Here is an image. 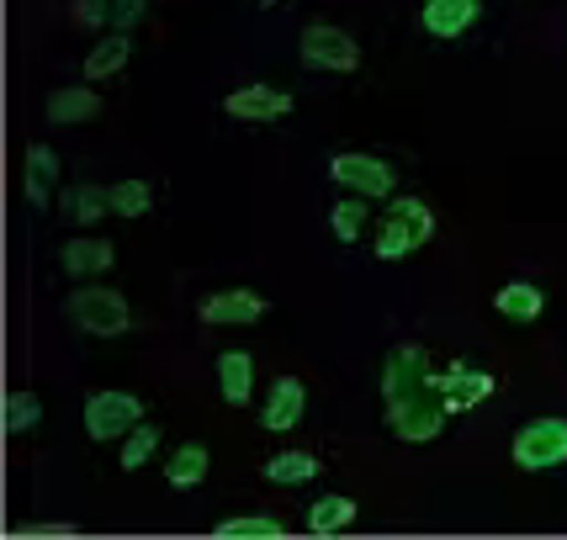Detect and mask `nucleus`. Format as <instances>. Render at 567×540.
Masks as SVG:
<instances>
[{"mask_svg":"<svg viewBox=\"0 0 567 540\" xmlns=\"http://www.w3.org/2000/svg\"><path fill=\"white\" fill-rule=\"evenodd\" d=\"M435 239V212L420 197H388L382 233H377V260H403Z\"/></svg>","mask_w":567,"mask_h":540,"instance_id":"f257e3e1","label":"nucleus"},{"mask_svg":"<svg viewBox=\"0 0 567 540\" xmlns=\"http://www.w3.org/2000/svg\"><path fill=\"white\" fill-rule=\"evenodd\" d=\"M445 418H451V403H445V393L435 387V371H430L424 387H414V393H403L388 403V424H393L398 440H409V445L435 440L445 429Z\"/></svg>","mask_w":567,"mask_h":540,"instance_id":"f03ea898","label":"nucleus"},{"mask_svg":"<svg viewBox=\"0 0 567 540\" xmlns=\"http://www.w3.org/2000/svg\"><path fill=\"white\" fill-rule=\"evenodd\" d=\"M64 313H70L74 329H85V334H96V340L127 334V323H133V308H127V297L112 292V287H80V292L64 302Z\"/></svg>","mask_w":567,"mask_h":540,"instance_id":"7ed1b4c3","label":"nucleus"},{"mask_svg":"<svg viewBox=\"0 0 567 540\" xmlns=\"http://www.w3.org/2000/svg\"><path fill=\"white\" fill-rule=\"evenodd\" d=\"M329 175H334V186H346V191H355V197H367V201L398 197V170L382 159V154L346 148V154H334V159H329Z\"/></svg>","mask_w":567,"mask_h":540,"instance_id":"20e7f679","label":"nucleus"},{"mask_svg":"<svg viewBox=\"0 0 567 540\" xmlns=\"http://www.w3.org/2000/svg\"><path fill=\"white\" fill-rule=\"evenodd\" d=\"M302 64L308 70H329V74H350L361 64V43L350 38L346 27H329V22H308L302 27Z\"/></svg>","mask_w":567,"mask_h":540,"instance_id":"39448f33","label":"nucleus"},{"mask_svg":"<svg viewBox=\"0 0 567 540\" xmlns=\"http://www.w3.org/2000/svg\"><path fill=\"white\" fill-rule=\"evenodd\" d=\"M567 461V418H530L515 435V467L546 471Z\"/></svg>","mask_w":567,"mask_h":540,"instance_id":"423d86ee","label":"nucleus"},{"mask_svg":"<svg viewBox=\"0 0 567 540\" xmlns=\"http://www.w3.org/2000/svg\"><path fill=\"white\" fill-rule=\"evenodd\" d=\"M271 313V297L249 292V287H234V292H213L197 302V319L207 329H239V323H255Z\"/></svg>","mask_w":567,"mask_h":540,"instance_id":"0eeeda50","label":"nucleus"},{"mask_svg":"<svg viewBox=\"0 0 567 540\" xmlns=\"http://www.w3.org/2000/svg\"><path fill=\"white\" fill-rule=\"evenodd\" d=\"M138 418H144V403L133 393H91V403H85V429H91V440H123Z\"/></svg>","mask_w":567,"mask_h":540,"instance_id":"6e6552de","label":"nucleus"},{"mask_svg":"<svg viewBox=\"0 0 567 540\" xmlns=\"http://www.w3.org/2000/svg\"><path fill=\"white\" fill-rule=\"evenodd\" d=\"M430 355H424V344H393L388 350V361H382V403H393V397L414 393L430 382Z\"/></svg>","mask_w":567,"mask_h":540,"instance_id":"1a4fd4ad","label":"nucleus"},{"mask_svg":"<svg viewBox=\"0 0 567 540\" xmlns=\"http://www.w3.org/2000/svg\"><path fill=\"white\" fill-rule=\"evenodd\" d=\"M223 106H228V117H239V123H276V117L292 112V96L276 91V85H239Z\"/></svg>","mask_w":567,"mask_h":540,"instance_id":"9d476101","label":"nucleus"},{"mask_svg":"<svg viewBox=\"0 0 567 540\" xmlns=\"http://www.w3.org/2000/svg\"><path fill=\"white\" fill-rule=\"evenodd\" d=\"M302 414H308V387L297 376H276L266 403H260V424L266 429H297Z\"/></svg>","mask_w":567,"mask_h":540,"instance_id":"9b49d317","label":"nucleus"},{"mask_svg":"<svg viewBox=\"0 0 567 540\" xmlns=\"http://www.w3.org/2000/svg\"><path fill=\"white\" fill-rule=\"evenodd\" d=\"M435 387L445 393L451 414H462V408H477V403H488V397H494V376H488V371L451 366V371H435Z\"/></svg>","mask_w":567,"mask_h":540,"instance_id":"f8f14e48","label":"nucleus"},{"mask_svg":"<svg viewBox=\"0 0 567 540\" xmlns=\"http://www.w3.org/2000/svg\"><path fill=\"white\" fill-rule=\"evenodd\" d=\"M477 17H483V0H424V32L441 43L462 38Z\"/></svg>","mask_w":567,"mask_h":540,"instance_id":"ddd939ff","label":"nucleus"},{"mask_svg":"<svg viewBox=\"0 0 567 540\" xmlns=\"http://www.w3.org/2000/svg\"><path fill=\"white\" fill-rule=\"evenodd\" d=\"M112 260H117L112 239H70V245L59 249V266L70 270L74 281H85V276H101V270H112Z\"/></svg>","mask_w":567,"mask_h":540,"instance_id":"4468645a","label":"nucleus"},{"mask_svg":"<svg viewBox=\"0 0 567 540\" xmlns=\"http://www.w3.org/2000/svg\"><path fill=\"white\" fill-rule=\"evenodd\" d=\"M218 387H223V403H234V408H245L255 397V361L245 350H223L218 355Z\"/></svg>","mask_w":567,"mask_h":540,"instance_id":"2eb2a0df","label":"nucleus"},{"mask_svg":"<svg viewBox=\"0 0 567 540\" xmlns=\"http://www.w3.org/2000/svg\"><path fill=\"white\" fill-rule=\"evenodd\" d=\"M101 112V96L91 85H64V91H53L49 96V123L53 127H70V123H91Z\"/></svg>","mask_w":567,"mask_h":540,"instance_id":"dca6fc26","label":"nucleus"},{"mask_svg":"<svg viewBox=\"0 0 567 540\" xmlns=\"http://www.w3.org/2000/svg\"><path fill=\"white\" fill-rule=\"evenodd\" d=\"M53 180H59V154L49 144H32L27 148V201L32 207H49Z\"/></svg>","mask_w":567,"mask_h":540,"instance_id":"f3484780","label":"nucleus"},{"mask_svg":"<svg viewBox=\"0 0 567 540\" xmlns=\"http://www.w3.org/2000/svg\"><path fill=\"white\" fill-rule=\"evenodd\" d=\"M494 308L515 323H536L542 319V308H546V297H542V287H530V281H509V287H498Z\"/></svg>","mask_w":567,"mask_h":540,"instance_id":"a211bd4d","label":"nucleus"},{"mask_svg":"<svg viewBox=\"0 0 567 540\" xmlns=\"http://www.w3.org/2000/svg\"><path fill=\"white\" fill-rule=\"evenodd\" d=\"M350 525H355V498H346V492H329V498H319L308 509V530L313 536H340Z\"/></svg>","mask_w":567,"mask_h":540,"instance_id":"6ab92c4d","label":"nucleus"},{"mask_svg":"<svg viewBox=\"0 0 567 540\" xmlns=\"http://www.w3.org/2000/svg\"><path fill=\"white\" fill-rule=\"evenodd\" d=\"M127 53H133L127 32H112L106 43H96V49L85 53V85H96V80H106V74H117L127 64Z\"/></svg>","mask_w":567,"mask_h":540,"instance_id":"aec40b11","label":"nucleus"},{"mask_svg":"<svg viewBox=\"0 0 567 540\" xmlns=\"http://www.w3.org/2000/svg\"><path fill=\"white\" fill-rule=\"evenodd\" d=\"M207 467H213V456H207V445H181L171 456V467H165V477H171V488L192 492L207 477Z\"/></svg>","mask_w":567,"mask_h":540,"instance_id":"412c9836","label":"nucleus"},{"mask_svg":"<svg viewBox=\"0 0 567 540\" xmlns=\"http://www.w3.org/2000/svg\"><path fill=\"white\" fill-rule=\"evenodd\" d=\"M266 477L281 482V488H292V482H313V477H319V456H308V450H276L271 461H266Z\"/></svg>","mask_w":567,"mask_h":540,"instance_id":"4be33fe9","label":"nucleus"},{"mask_svg":"<svg viewBox=\"0 0 567 540\" xmlns=\"http://www.w3.org/2000/svg\"><path fill=\"white\" fill-rule=\"evenodd\" d=\"M329 228H334V239H340V245H355V239L367 233V197H355V191H350L346 201H334Z\"/></svg>","mask_w":567,"mask_h":540,"instance_id":"5701e85b","label":"nucleus"},{"mask_svg":"<svg viewBox=\"0 0 567 540\" xmlns=\"http://www.w3.org/2000/svg\"><path fill=\"white\" fill-rule=\"evenodd\" d=\"M218 536L223 540H245V536H255V540H281V536H287V525H281V519H271V515H239V519H223Z\"/></svg>","mask_w":567,"mask_h":540,"instance_id":"b1692460","label":"nucleus"},{"mask_svg":"<svg viewBox=\"0 0 567 540\" xmlns=\"http://www.w3.org/2000/svg\"><path fill=\"white\" fill-rule=\"evenodd\" d=\"M148 207H154V186L148 180H117L112 186V212L117 218H144Z\"/></svg>","mask_w":567,"mask_h":540,"instance_id":"393cba45","label":"nucleus"},{"mask_svg":"<svg viewBox=\"0 0 567 540\" xmlns=\"http://www.w3.org/2000/svg\"><path fill=\"white\" fill-rule=\"evenodd\" d=\"M154 450H159V429L138 418V424H133V429L123 435V467H127V471H138V467L148 461V456H154Z\"/></svg>","mask_w":567,"mask_h":540,"instance_id":"a878e982","label":"nucleus"},{"mask_svg":"<svg viewBox=\"0 0 567 540\" xmlns=\"http://www.w3.org/2000/svg\"><path fill=\"white\" fill-rule=\"evenodd\" d=\"M43 424V403L32 393H11L6 397V429L11 435H27V429H38Z\"/></svg>","mask_w":567,"mask_h":540,"instance_id":"bb28decb","label":"nucleus"},{"mask_svg":"<svg viewBox=\"0 0 567 540\" xmlns=\"http://www.w3.org/2000/svg\"><path fill=\"white\" fill-rule=\"evenodd\" d=\"M106 212H112V186H80L70 197V218H80V222H96Z\"/></svg>","mask_w":567,"mask_h":540,"instance_id":"cd10ccee","label":"nucleus"},{"mask_svg":"<svg viewBox=\"0 0 567 540\" xmlns=\"http://www.w3.org/2000/svg\"><path fill=\"white\" fill-rule=\"evenodd\" d=\"M74 22L80 27H112V0H74Z\"/></svg>","mask_w":567,"mask_h":540,"instance_id":"c85d7f7f","label":"nucleus"},{"mask_svg":"<svg viewBox=\"0 0 567 540\" xmlns=\"http://www.w3.org/2000/svg\"><path fill=\"white\" fill-rule=\"evenodd\" d=\"M144 11H148V0H112V27L133 32V27L144 22Z\"/></svg>","mask_w":567,"mask_h":540,"instance_id":"c756f323","label":"nucleus"},{"mask_svg":"<svg viewBox=\"0 0 567 540\" xmlns=\"http://www.w3.org/2000/svg\"><path fill=\"white\" fill-rule=\"evenodd\" d=\"M27 536H74V525H27Z\"/></svg>","mask_w":567,"mask_h":540,"instance_id":"7c9ffc66","label":"nucleus"},{"mask_svg":"<svg viewBox=\"0 0 567 540\" xmlns=\"http://www.w3.org/2000/svg\"><path fill=\"white\" fill-rule=\"evenodd\" d=\"M255 6H281V0H255Z\"/></svg>","mask_w":567,"mask_h":540,"instance_id":"2f4dec72","label":"nucleus"}]
</instances>
